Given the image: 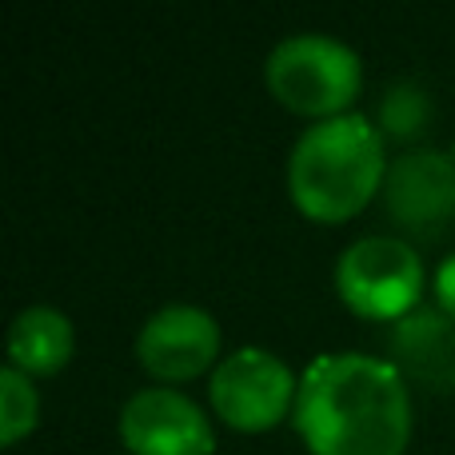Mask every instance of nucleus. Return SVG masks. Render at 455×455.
<instances>
[{
  "label": "nucleus",
  "mask_w": 455,
  "mask_h": 455,
  "mask_svg": "<svg viewBox=\"0 0 455 455\" xmlns=\"http://www.w3.org/2000/svg\"><path fill=\"white\" fill-rule=\"evenodd\" d=\"M291 424L312 455H403L411 395L384 355L328 352L307 363Z\"/></svg>",
  "instance_id": "obj_1"
},
{
  "label": "nucleus",
  "mask_w": 455,
  "mask_h": 455,
  "mask_svg": "<svg viewBox=\"0 0 455 455\" xmlns=\"http://www.w3.org/2000/svg\"><path fill=\"white\" fill-rule=\"evenodd\" d=\"M387 176L384 136L363 112L315 120L288 152V192L312 220L336 224L355 216Z\"/></svg>",
  "instance_id": "obj_2"
},
{
  "label": "nucleus",
  "mask_w": 455,
  "mask_h": 455,
  "mask_svg": "<svg viewBox=\"0 0 455 455\" xmlns=\"http://www.w3.org/2000/svg\"><path fill=\"white\" fill-rule=\"evenodd\" d=\"M264 76L272 96L291 112L328 120L352 112L347 104L360 92L363 68L347 40L331 32H291L267 52Z\"/></svg>",
  "instance_id": "obj_3"
},
{
  "label": "nucleus",
  "mask_w": 455,
  "mask_h": 455,
  "mask_svg": "<svg viewBox=\"0 0 455 455\" xmlns=\"http://www.w3.org/2000/svg\"><path fill=\"white\" fill-rule=\"evenodd\" d=\"M336 291L363 320H403L424 291L419 251L400 235H360L336 259Z\"/></svg>",
  "instance_id": "obj_4"
},
{
  "label": "nucleus",
  "mask_w": 455,
  "mask_h": 455,
  "mask_svg": "<svg viewBox=\"0 0 455 455\" xmlns=\"http://www.w3.org/2000/svg\"><path fill=\"white\" fill-rule=\"evenodd\" d=\"M299 379L291 368L267 347H235L212 371V408L224 424L240 432H264L280 424L288 408H296Z\"/></svg>",
  "instance_id": "obj_5"
},
{
  "label": "nucleus",
  "mask_w": 455,
  "mask_h": 455,
  "mask_svg": "<svg viewBox=\"0 0 455 455\" xmlns=\"http://www.w3.org/2000/svg\"><path fill=\"white\" fill-rule=\"evenodd\" d=\"M120 440L132 455H212L216 432L200 403L176 387H140L120 408Z\"/></svg>",
  "instance_id": "obj_6"
},
{
  "label": "nucleus",
  "mask_w": 455,
  "mask_h": 455,
  "mask_svg": "<svg viewBox=\"0 0 455 455\" xmlns=\"http://www.w3.org/2000/svg\"><path fill=\"white\" fill-rule=\"evenodd\" d=\"M384 208L403 232L435 240L455 224V160L448 152L416 148L387 164Z\"/></svg>",
  "instance_id": "obj_7"
},
{
  "label": "nucleus",
  "mask_w": 455,
  "mask_h": 455,
  "mask_svg": "<svg viewBox=\"0 0 455 455\" xmlns=\"http://www.w3.org/2000/svg\"><path fill=\"white\" fill-rule=\"evenodd\" d=\"M220 352V323L200 304H164L144 320L136 355L156 379H192Z\"/></svg>",
  "instance_id": "obj_8"
},
{
  "label": "nucleus",
  "mask_w": 455,
  "mask_h": 455,
  "mask_svg": "<svg viewBox=\"0 0 455 455\" xmlns=\"http://www.w3.org/2000/svg\"><path fill=\"white\" fill-rule=\"evenodd\" d=\"M392 352L411 376L427 384H455V315L443 307H416L392 328Z\"/></svg>",
  "instance_id": "obj_9"
},
{
  "label": "nucleus",
  "mask_w": 455,
  "mask_h": 455,
  "mask_svg": "<svg viewBox=\"0 0 455 455\" xmlns=\"http://www.w3.org/2000/svg\"><path fill=\"white\" fill-rule=\"evenodd\" d=\"M72 320L60 307H20L8 323V363L24 376H52L72 360Z\"/></svg>",
  "instance_id": "obj_10"
},
{
  "label": "nucleus",
  "mask_w": 455,
  "mask_h": 455,
  "mask_svg": "<svg viewBox=\"0 0 455 455\" xmlns=\"http://www.w3.org/2000/svg\"><path fill=\"white\" fill-rule=\"evenodd\" d=\"M36 416H40V395L32 387V376L4 363L0 368V440L16 443L20 435H28L36 427Z\"/></svg>",
  "instance_id": "obj_11"
},
{
  "label": "nucleus",
  "mask_w": 455,
  "mask_h": 455,
  "mask_svg": "<svg viewBox=\"0 0 455 455\" xmlns=\"http://www.w3.org/2000/svg\"><path fill=\"white\" fill-rule=\"evenodd\" d=\"M424 116H427V104H424V92H416V88H395L384 100V128H392L400 136L424 124Z\"/></svg>",
  "instance_id": "obj_12"
},
{
  "label": "nucleus",
  "mask_w": 455,
  "mask_h": 455,
  "mask_svg": "<svg viewBox=\"0 0 455 455\" xmlns=\"http://www.w3.org/2000/svg\"><path fill=\"white\" fill-rule=\"evenodd\" d=\"M435 299H440L443 312L455 315V251L443 256L440 267H435Z\"/></svg>",
  "instance_id": "obj_13"
},
{
  "label": "nucleus",
  "mask_w": 455,
  "mask_h": 455,
  "mask_svg": "<svg viewBox=\"0 0 455 455\" xmlns=\"http://www.w3.org/2000/svg\"><path fill=\"white\" fill-rule=\"evenodd\" d=\"M451 160H455V144H451Z\"/></svg>",
  "instance_id": "obj_14"
}]
</instances>
